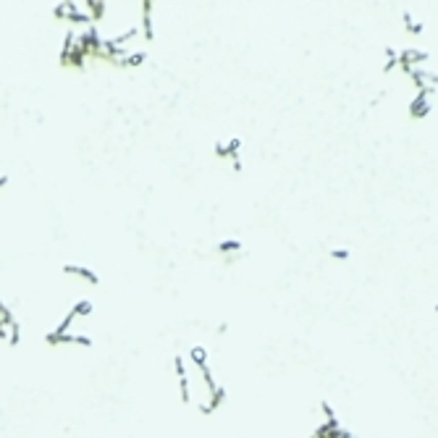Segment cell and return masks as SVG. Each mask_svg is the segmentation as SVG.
Wrapping results in <instances>:
<instances>
[{
  "label": "cell",
  "instance_id": "obj_1",
  "mask_svg": "<svg viewBox=\"0 0 438 438\" xmlns=\"http://www.w3.org/2000/svg\"><path fill=\"white\" fill-rule=\"evenodd\" d=\"M433 95H435V92H417V95L412 97V103H409V116H412L414 121H423L428 113H430V108H433Z\"/></svg>",
  "mask_w": 438,
  "mask_h": 438
},
{
  "label": "cell",
  "instance_id": "obj_2",
  "mask_svg": "<svg viewBox=\"0 0 438 438\" xmlns=\"http://www.w3.org/2000/svg\"><path fill=\"white\" fill-rule=\"evenodd\" d=\"M45 344H50V347H55V344H76V347H92V339L84 336V333H55V331H50L48 336H45Z\"/></svg>",
  "mask_w": 438,
  "mask_h": 438
},
{
  "label": "cell",
  "instance_id": "obj_3",
  "mask_svg": "<svg viewBox=\"0 0 438 438\" xmlns=\"http://www.w3.org/2000/svg\"><path fill=\"white\" fill-rule=\"evenodd\" d=\"M63 273H66V275H74V278H82V281H87V284H92V286L100 284L97 273L89 270V268H84V265H63Z\"/></svg>",
  "mask_w": 438,
  "mask_h": 438
},
{
  "label": "cell",
  "instance_id": "obj_4",
  "mask_svg": "<svg viewBox=\"0 0 438 438\" xmlns=\"http://www.w3.org/2000/svg\"><path fill=\"white\" fill-rule=\"evenodd\" d=\"M140 11H142V16H140V34L145 37V39H152V3H140Z\"/></svg>",
  "mask_w": 438,
  "mask_h": 438
},
{
  "label": "cell",
  "instance_id": "obj_5",
  "mask_svg": "<svg viewBox=\"0 0 438 438\" xmlns=\"http://www.w3.org/2000/svg\"><path fill=\"white\" fill-rule=\"evenodd\" d=\"M189 365L194 367V370H200V367L210 365V354H207L205 347H192L189 349Z\"/></svg>",
  "mask_w": 438,
  "mask_h": 438
},
{
  "label": "cell",
  "instance_id": "obj_6",
  "mask_svg": "<svg viewBox=\"0 0 438 438\" xmlns=\"http://www.w3.org/2000/svg\"><path fill=\"white\" fill-rule=\"evenodd\" d=\"M218 252L221 255H236V252H242V242H236V239H223L221 242V247H218Z\"/></svg>",
  "mask_w": 438,
  "mask_h": 438
},
{
  "label": "cell",
  "instance_id": "obj_7",
  "mask_svg": "<svg viewBox=\"0 0 438 438\" xmlns=\"http://www.w3.org/2000/svg\"><path fill=\"white\" fill-rule=\"evenodd\" d=\"M402 18H404V27H407L412 34H420V32H423V21H414L412 13H404Z\"/></svg>",
  "mask_w": 438,
  "mask_h": 438
},
{
  "label": "cell",
  "instance_id": "obj_8",
  "mask_svg": "<svg viewBox=\"0 0 438 438\" xmlns=\"http://www.w3.org/2000/svg\"><path fill=\"white\" fill-rule=\"evenodd\" d=\"M145 53H140V50H131L129 53V58H126V66H140V63H145Z\"/></svg>",
  "mask_w": 438,
  "mask_h": 438
},
{
  "label": "cell",
  "instance_id": "obj_9",
  "mask_svg": "<svg viewBox=\"0 0 438 438\" xmlns=\"http://www.w3.org/2000/svg\"><path fill=\"white\" fill-rule=\"evenodd\" d=\"M331 257H333V260H349L352 252H349L347 247H336V249H331Z\"/></svg>",
  "mask_w": 438,
  "mask_h": 438
},
{
  "label": "cell",
  "instance_id": "obj_10",
  "mask_svg": "<svg viewBox=\"0 0 438 438\" xmlns=\"http://www.w3.org/2000/svg\"><path fill=\"white\" fill-rule=\"evenodd\" d=\"M6 181H8V178H6V176H0V187H3V184H6Z\"/></svg>",
  "mask_w": 438,
  "mask_h": 438
}]
</instances>
